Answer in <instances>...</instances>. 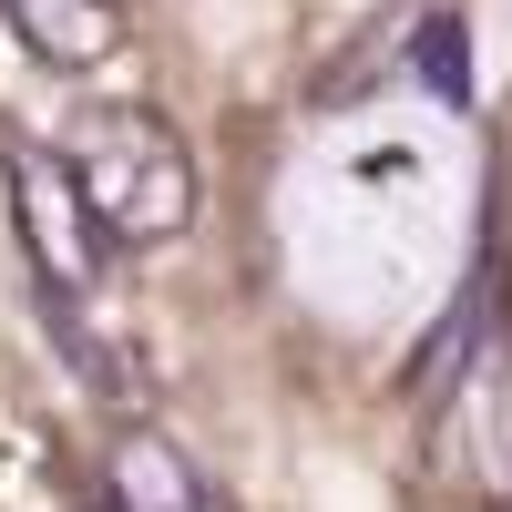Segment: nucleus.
<instances>
[{
    "mask_svg": "<svg viewBox=\"0 0 512 512\" xmlns=\"http://www.w3.org/2000/svg\"><path fill=\"white\" fill-rule=\"evenodd\" d=\"M62 175H72V195L93 205V226H103L113 246H164V236L195 226V164H185V144L164 134L154 113L93 123V134L72 144Z\"/></svg>",
    "mask_w": 512,
    "mask_h": 512,
    "instance_id": "nucleus-1",
    "label": "nucleus"
},
{
    "mask_svg": "<svg viewBox=\"0 0 512 512\" xmlns=\"http://www.w3.org/2000/svg\"><path fill=\"white\" fill-rule=\"evenodd\" d=\"M11 205H21V236H31V256H41V287H52V297L103 287V256H113V236L93 226V205L72 195V175H62V164L11 154Z\"/></svg>",
    "mask_w": 512,
    "mask_h": 512,
    "instance_id": "nucleus-2",
    "label": "nucleus"
},
{
    "mask_svg": "<svg viewBox=\"0 0 512 512\" xmlns=\"http://www.w3.org/2000/svg\"><path fill=\"white\" fill-rule=\"evenodd\" d=\"M11 11V31H21V52L31 62H52V72H103L113 52H123V0H0Z\"/></svg>",
    "mask_w": 512,
    "mask_h": 512,
    "instance_id": "nucleus-3",
    "label": "nucleus"
},
{
    "mask_svg": "<svg viewBox=\"0 0 512 512\" xmlns=\"http://www.w3.org/2000/svg\"><path fill=\"white\" fill-rule=\"evenodd\" d=\"M420 82H431L441 103H461V93H472V31H461L451 11H431V21H420Z\"/></svg>",
    "mask_w": 512,
    "mask_h": 512,
    "instance_id": "nucleus-4",
    "label": "nucleus"
}]
</instances>
